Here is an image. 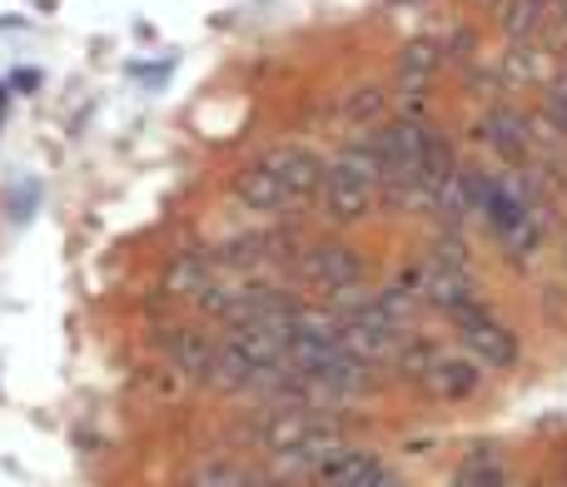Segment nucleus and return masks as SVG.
Returning <instances> with one entry per match:
<instances>
[{"label":"nucleus","instance_id":"obj_15","mask_svg":"<svg viewBox=\"0 0 567 487\" xmlns=\"http://www.w3.org/2000/svg\"><path fill=\"white\" fill-rule=\"evenodd\" d=\"M383 120H393V85L389 80H359L339 95V129L343 135H369Z\"/></svg>","mask_w":567,"mask_h":487},{"label":"nucleus","instance_id":"obj_23","mask_svg":"<svg viewBox=\"0 0 567 487\" xmlns=\"http://www.w3.org/2000/svg\"><path fill=\"white\" fill-rule=\"evenodd\" d=\"M558 20H563V30H567V0H563V6H558Z\"/></svg>","mask_w":567,"mask_h":487},{"label":"nucleus","instance_id":"obj_24","mask_svg":"<svg viewBox=\"0 0 567 487\" xmlns=\"http://www.w3.org/2000/svg\"><path fill=\"white\" fill-rule=\"evenodd\" d=\"M538 6H548V10H558V6H563V0H538Z\"/></svg>","mask_w":567,"mask_h":487},{"label":"nucleus","instance_id":"obj_10","mask_svg":"<svg viewBox=\"0 0 567 487\" xmlns=\"http://www.w3.org/2000/svg\"><path fill=\"white\" fill-rule=\"evenodd\" d=\"M219 279H225V269H219L215 244H179V249H169L165 259H159V293L169 299V309L195 313V303L205 299Z\"/></svg>","mask_w":567,"mask_h":487},{"label":"nucleus","instance_id":"obj_25","mask_svg":"<svg viewBox=\"0 0 567 487\" xmlns=\"http://www.w3.org/2000/svg\"><path fill=\"white\" fill-rule=\"evenodd\" d=\"M393 6H419V0H393Z\"/></svg>","mask_w":567,"mask_h":487},{"label":"nucleus","instance_id":"obj_18","mask_svg":"<svg viewBox=\"0 0 567 487\" xmlns=\"http://www.w3.org/2000/svg\"><path fill=\"white\" fill-rule=\"evenodd\" d=\"M10 85H16L20 95H25V90H35V85H40V70H16V75H10Z\"/></svg>","mask_w":567,"mask_h":487},{"label":"nucleus","instance_id":"obj_14","mask_svg":"<svg viewBox=\"0 0 567 487\" xmlns=\"http://www.w3.org/2000/svg\"><path fill=\"white\" fill-rule=\"evenodd\" d=\"M449 487H523L518 468H513V453L493 438H478L453 458Z\"/></svg>","mask_w":567,"mask_h":487},{"label":"nucleus","instance_id":"obj_17","mask_svg":"<svg viewBox=\"0 0 567 487\" xmlns=\"http://www.w3.org/2000/svg\"><path fill=\"white\" fill-rule=\"evenodd\" d=\"M538 115L567 139V65L558 70V80H553L548 90H538Z\"/></svg>","mask_w":567,"mask_h":487},{"label":"nucleus","instance_id":"obj_20","mask_svg":"<svg viewBox=\"0 0 567 487\" xmlns=\"http://www.w3.org/2000/svg\"><path fill=\"white\" fill-rule=\"evenodd\" d=\"M553 259H558V269H563V279H567V225H563V235H558V249H553Z\"/></svg>","mask_w":567,"mask_h":487},{"label":"nucleus","instance_id":"obj_13","mask_svg":"<svg viewBox=\"0 0 567 487\" xmlns=\"http://www.w3.org/2000/svg\"><path fill=\"white\" fill-rule=\"evenodd\" d=\"M313 487H409V478H403L373 443L359 438V443H343V448L323 463Z\"/></svg>","mask_w":567,"mask_h":487},{"label":"nucleus","instance_id":"obj_3","mask_svg":"<svg viewBox=\"0 0 567 487\" xmlns=\"http://www.w3.org/2000/svg\"><path fill=\"white\" fill-rule=\"evenodd\" d=\"M289 289L303 293L309 303H323V309H339V303L359 299L379 283V269L363 253V244L353 235H333V229H303L299 253L289 259Z\"/></svg>","mask_w":567,"mask_h":487},{"label":"nucleus","instance_id":"obj_16","mask_svg":"<svg viewBox=\"0 0 567 487\" xmlns=\"http://www.w3.org/2000/svg\"><path fill=\"white\" fill-rule=\"evenodd\" d=\"M553 15H558V10L538 6V0H498V6L488 10V30L503 45H533V40H543Z\"/></svg>","mask_w":567,"mask_h":487},{"label":"nucleus","instance_id":"obj_11","mask_svg":"<svg viewBox=\"0 0 567 487\" xmlns=\"http://www.w3.org/2000/svg\"><path fill=\"white\" fill-rule=\"evenodd\" d=\"M169 487H284V483L259 458H245L235 448H205L179 463Z\"/></svg>","mask_w":567,"mask_h":487},{"label":"nucleus","instance_id":"obj_8","mask_svg":"<svg viewBox=\"0 0 567 487\" xmlns=\"http://www.w3.org/2000/svg\"><path fill=\"white\" fill-rule=\"evenodd\" d=\"M468 145L473 159H483V165L523 169L538 159V115H533V105H518V100L503 95L473 115Z\"/></svg>","mask_w":567,"mask_h":487},{"label":"nucleus","instance_id":"obj_12","mask_svg":"<svg viewBox=\"0 0 567 487\" xmlns=\"http://www.w3.org/2000/svg\"><path fill=\"white\" fill-rule=\"evenodd\" d=\"M449 75V55H443V45L433 35H413L399 45V55H393V105H409V100H433V90H439V80Z\"/></svg>","mask_w":567,"mask_h":487},{"label":"nucleus","instance_id":"obj_7","mask_svg":"<svg viewBox=\"0 0 567 487\" xmlns=\"http://www.w3.org/2000/svg\"><path fill=\"white\" fill-rule=\"evenodd\" d=\"M373 289H379V283H373ZM373 289L359 293V299H349V303H339V309H329V313H333V323H339L343 349H349L359 363H369L373 373L389 379L393 359H399L403 343H409L419 329H403L393 313H383V303H379V293Z\"/></svg>","mask_w":567,"mask_h":487},{"label":"nucleus","instance_id":"obj_22","mask_svg":"<svg viewBox=\"0 0 567 487\" xmlns=\"http://www.w3.org/2000/svg\"><path fill=\"white\" fill-rule=\"evenodd\" d=\"M0 120H6V80H0Z\"/></svg>","mask_w":567,"mask_h":487},{"label":"nucleus","instance_id":"obj_9","mask_svg":"<svg viewBox=\"0 0 567 487\" xmlns=\"http://www.w3.org/2000/svg\"><path fill=\"white\" fill-rule=\"evenodd\" d=\"M150 349L159 353L165 373L179 388H209V373H215V353H219V329H209L195 313H165V319L150 323Z\"/></svg>","mask_w":567,"mask_h":487},{"label":"nucleus","instance_id":"obj_1","mask_svg":"<svg viewBox=\"0 0 567 487\" xmlns=\"http://www.w3.org/2000/svg\"><path fill=\"white\" fill-rule=\"evenodd\" d=\"M323 165L329 155H319L313 145L299 139H275L259 155H249L245 165L229 175V199L259 225H289V219H309L313 199L323 185Z\"/></svg>","mask_w":567,"mask_h":487},{"label":"nucleus","instance_id":"obj_2","mask_svg":"<svg viewBox=\"0 0 567 487\" xmlns=\"http://www.w3.org/2000/svg\"><path fill=\"white\" fill-rule=\"evenodd\" d=\"M389 383L409 388L413 398L429 403V408H473V403L488 398L493 373L483 369L478 359H468L453 339L419 329L409 343H403L399 359H393Z\"/></svg>","mask_w":567,"mask_h":487},{"label":"nucleus","instance_id":"obj_4","mask_svg":"<svg viewBox=\"0 0 567 487\" xmlns=\"http://www.w3.org/2000/svg\"><path fill=\"white\" fill-rule=\"evenodd\" d=\"M373 219H383V179L379 165L369 159L363 139H343L323 165V185L313 199V229L333 235H359Z\"/></svg>","mask_w":567,"mask_h":487},{"label":"nucleus","instance_id":"obj_21","mask_svg":"<svg viewBox=\"0 0 567 487\" xmlns=\"http://www.w3.org/2000/svg\"><path fill=\"white\" fill-rule=\"evenodd\" d=\"M463 6H483V10H493V6H498V0H463Z\"/></svg>","mask_w":567,"mask_h":487},{"label":"nucleus","instance_id":"obj_5","mask_svg":"<svg viewBox=\"0 0 567 487\" xmlns=\"http://www.w3.org/2000/svg\"><path fill=\"white\" fill-rule=\"evenodd\" d=\"M443 329H449V339L458 343L468 359H478L493 379H513V373L528 363V339H523L518 323L498 309V299L473 303V309H463L458 319L443 323Z\"/></svg>","mask_w":567,"mask_h":487},{"label":"nucleus","instance_id":"obj_19","mask_svg":"<svg viewBox=\"0 0 567 487\" xmlns=\"http://www.w3.org/2000/svg\"><path fill=\"white\" fill-rule=\"evenodd\" d=\"M523 487H567V473H548V478H523Z\"/></svg>","mask_w":567,"mask_h":487},{"label":"nucleus","instance_id":"obj_6","mask_svg":"<svg viewBox=\"0 0 567 487\" xmlns=\"http://www.w3.org/2000/svg\"><path fill=\"white\" fill-rule=\"evenodd\" d=\"M399 273L409 279V289L419 293L423 313L439 323H453L463 309L493 299V283L478 263H443V259H429V253H413Z\"/></svg>","mask_w":567,"mask_h":487}]
</instances>
